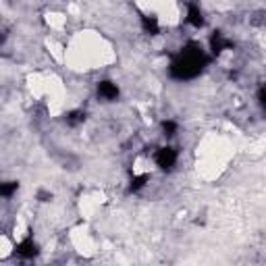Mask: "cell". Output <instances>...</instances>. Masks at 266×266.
Listing matches in <instances>:
<instances>
[{"label":"cell","instance_id":"3","mask_svg":"<svg viewBox=\"0 0 266 266\" xmlns=\"http://www.w3.org/2000/svg\"><path fill=\"white\" fill-rule=\"evenodd\" d=\"M231 46H233V42H231V40H227L220 31H214V33H212V38H210V48H212V52H214V54H220L223 50L231 48Z\"/></svg>","mask_w":266,"mask_h":266},{"label":"cell","instance_id":"8","mask_svg":"<svg viewBox=\"0 0 266 266\" xmlns=\"http://www.w3.org/2000/svg\"><path fill=\"white\" fill-rule=\"evenodd\" d=\"M83 121H85V112H83V110H73V112H69V114H67V123H69L71 127L81 125Z\"/></svg>","mask_w":266,"mask_h":266},{"label":"cell","instance_id":"11","mask_svg":"<svg viewBox=\"0 0 266 266\" xmlns=\"http://www.w3.org/2000/svg\"><path fill=\"white\" fill-rule=\"evenodd\" d=\"M162 129H164L166 135H175V133H177V123L175 121H164L162 123Z\"/></svg>","mask_w":266,"mask_h":266},{"label":"cell","instance_id":"4","mask_svg":"<svg viewBox=\"0 0 266 266\" xmlns=\"http://www.w3.org/2000/svg\"><path fill=\"white\" fill-rule=\"evenodd\" d=\"M187 23L193 25V27H204V15H202V8L196 2H189L187 4Z\"/></svg>","mask_w":266,"mask_h":266},{"label":"cell","instance_id":"7","mask_svg":"<svg viewBox=\"0 0 266 266\" xmlns=\"http://www.w3.org/2000/svg\"><path fill=\"white\" fill-rule=\"evenodd\" d=\"M141 27H144V31L150 33V35H158V33H160V25H158L156 17L144 15V17H141Z\"/></svg>","mask_w":266,"mask_h":266},{"label":"cell","instance_id":"5","mask_svg":"<svg viewBox=\"0 0 266 266\" xmlns=\"http://www.w3.org/2000/svg\"><path fill=\"white\" fill-rule=\"evenodd\" d=\"M98 94L104 100H117L119 98V87L112 81H100L98 83Z\"/></svg>","mask_w":266,"mask_h":266},{"label":"cell","instance_id":"1","mask_svg":"<svg viewBox=\"0 0 266 266\" xmlns=\"http://www.w3.org/2000/svg\"><path fill=\"white\" fill-rule=\"evenodd\" d=\"M206 65H208L206 52H204L196 42H189L173 56L171 67H168V73H171L173 79L187 81V79L198 77Z\"/></svg>","mask_w":266,"mask_h":266},{"label":"cell","instance_id":"14","mask_svg":"<svg viewBox=\"0 0 266 266\" xmlns=\"http://www.w3.org/2000/svg\"><path fill=\"white\" fill-rule=\"evenodd\" d=\"M6 40V33H2V31H0V44H2Z\"/></svg>","mask_w":266,"mask_h":266},{"label":"cell","instance_id":"10","mask_svg":"<svg viewBox=\"0 0 266 266\" xmlns=\"http://www.w3.org/2000/svg\"><path fill=\"white\" fill-rule=\"evenodd\" d=\"M148 179L150 177L148 175H139V177H133L131 179V185H129V191H139L144 185L148 183Z\"/></svg>","mask_w":266,"mask_h":266},{"label":"cell","instance_id":"6","mask_svg":"<svg viewBox=\"0 0 266 266\" xmlns=\"http://www.w3.org/2000/svg\"><path fill=\"white\" fill-rule=\"evenodd\" d=\"M17 254L23 256V258H33V256L38 254V245H35L31 239H25V241L17 245Z\"/></svg>","mask_w":266,"mask_h":266},{"label":"cell","instance_id":"13","mask_svg":"<svg viewBox=\"0 0 266 266\" xmlns=\"http://www.w3.org/2000/svg\"><path fill=\"white\" fill-rule=\"evenodd\" d=\"M38 198H40L42 202H46V200H48L50 196H48V193H46V191H40V193H38Z\"/></svg>","mask_w":266,"mask_h":266},{"label":"cell","instance_id":"12","mask_svg":"<svg viewBox=\"0 0 266 266\" xmlns=\"http://www.w3.org/2000/svg\"><path fill=\"white\" fill-rule=\"evenodd\" d=\"M258 102H260V106H264V102H266V90H264V87H260V90H258Z\"/></svg>","mask_w":266,"mask_h":266},{"label":"cell","instance_id":"2","mask_svg":"<svg viewBox=\"0 0 266 266\" xmlns=\"http://www.w3.org/2000/svg\"><path fill=\"white\" fill-rule=\"evenodd\" d=\"M156 164L162 168V171H171V168L177 164V150L173 148H160L154 156Z\"/></svg>","mask_w":266,"mask_h":266},{"label":"cell","instance_id":"9","mask_svg":"<svg viewBox=\"0 0 266 266\" xmlns=\"http://www.w3.org/2000/svg\"><path fill=\"white\" fill-rule=\"evenodd\" d=\"M17 189H19V183H15V181L0 183V196H2V198H11Z\"/></svg>","mask_w":266,"mask_h":266}]
</instances>
